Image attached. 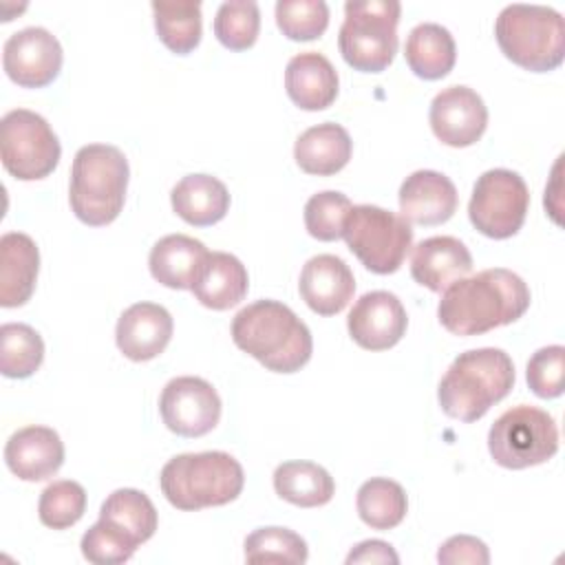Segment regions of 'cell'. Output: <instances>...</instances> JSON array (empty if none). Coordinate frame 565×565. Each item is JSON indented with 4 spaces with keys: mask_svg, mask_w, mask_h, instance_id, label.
<instances>
[{
    "mask_svg": "<svg viewBox=\"0 0 565 565\" xmlns=\"http://www.w3.org/2000/svg\"><path fill=\"white\" fill-rule=\"evenodd\" d=\"M527 307L530 289L525 280L512 269L492 267L446 287L437 318L455 335H481L519 320Z\"/></svg>",
    "mask_w": 565,
    "mask_h": 565,
    "instance_id": "cell-1",
    "label": "cell"
},
{
    "mask_svg": "<svg viewBox=\"0 0 565 565\" xmlns=\"http://www.w3.org/2000/svg\"><path fill=\"white\" fill-rule=\"evenodd\" d=\"M234 344L276 373L300 371L313 351L309 327L278 300H256L232 320Z\"/></svg>",
    "mask_w": 565,
    "mask_h": 565,
    "instance_id": "cell-2",
    "label": "cell"
},
{
    "mask_svg": "<svg viewBox=\"0 0 565 565\" xmlns=\"http://www.w3.org/2000/svg\"><path fill=\"white\" fill-rule=\"evenodd\" d=\"M514 364L503 349L483 347L459 353L439 382L441 411L459 422L481 419L514 386Z\"/></svg>",
    "mask_w": 565,
    "mask_h": 565,
    "instance_id": "cell-3",
    "label": "cell"
},
{
    "mask_svg": "<svg viewBox=\"0 0 565 565\" xmlns=\"http://www.w3.org/2000/svg\"><path fill=\"white\" fill-rule=\"evenodd\" d=\"M159 486L170 505L194 512L234 501L243 492L245 475L230 452H183L166 461Z\"/></svg>",
    "mask_w": 565,
    "mask_h": 565,
    "instance_id": "cell-4",
    "label": "cell"
},
{
    "mask_svg": "<svg viewBox=\"0 0 565 565\" xmlns=\"http://www.w3.org/2000/svg\"><path fill=\"white\" fill-rule=\"evenodd\" d=\"M128 177V159L117 146H82L71 166L68 201L73 214L90 227L113 223L124 207Z\"/></svg>",
    "mask_w": 565,
    "mask_h": 565,
    "instance_id": "cell-5",
    "label": "cell"
},
{
    "mask_svg": "<svg viewBox=\"0 0 565 565\" xmlns=\"http://www.w3.org/2000/svg\"><path fill=\"white\" fill-rule=\"evenodd\" d=\"M501 53L532 73H547L565 57V20L543 4H508L494 22Z\"/></svg>",
    "mask_w": 565,
    "mask_h": 565,
    "instance_id": "cell-6",
    "label": "cell"
},
{
    "mask_svg": "<svg viewBox=\"0 0 565 565\" xmlns=\"http://www.w3.org/2000/svg\"><path fill=\"white\" fill-rule=\"evenodd\" d=\"M397 0H349L338 46L349 66L362 73H382L397 53Z\"/></svg>",
    "mask_w": 565,
    "mask_h": 565,
    "instance_id": "cell-7",
    "label": "cell"
},
{
    "mask_svg": "<svg viewBox=\"0 0 565 565\" xmlns=\"http://www.w3.org/2000/svg\"><path fill=\"white\" fill-rule=\"evenodd\" d=\"M342 236L358 260L380 276L397 271L413 247L411 223L402 214L369 203L349 210Z\"/></svg>",
    "mask_w": 565,
    "mask_h": 565,
    "instance_id": "cell-8",
    "label": "cell"
},
{
    "mask_svg": "<svg viewBox=\"0 0 565 565\" xmlns=\"http://www.w3.org/2000/svg\"><path fill=\"white\" fill-rule=\"evenodd\" d=\"M488 450L494 463L510 470L545 463L558 450L556 422L543 408L530 404L512 406L490 426Z\"/></svg>",
    "mask_w": 565,
    "mask_h": 565,
    "instance_id": "cell-9",
    "label": "cell"
},
{
    "mask_svg": "<svg viewBox=\"0 0 565 565\" xmlns=\"http://www.w3.org/2000/svg\"><path fill=\"white\" fill-rule=\"evenodd\" d=\"M62 146L49 121L29 110L13 108L0 121V157L4 170L20 181L49 177L60 163Z\"/></svg>",
    "mask_w": 565,
    "mask_h": 565,
    "instance_id": "cell-10",
    "label": "cell"
},
{
    "mask_svg": "<svg viewBox=\"0 0 565 565\" xmlns=\"http://www.w3.org/2000/svg\"><path fill=\"white\" fill-rule=\"evenodd\" d=\"M530 190L523 177L508 168L486 170L475 188L468 203V216L475 230L488 238L514 236L527 214Z\"/></svg>",
    "mask_w": 565,
    "mask_h": 565,
    "instance_id": "cell-11",
    "label": "cell"
},
{
    "mask_svg": "<svg viewBox=\"0 0 565 565\" xmlns=\"http://www.w3.org/2000/svg\"><path fill=\"white\" fill-rule=\"evenodd\" d=\"M159 413L168 430L181 437H203L221 419V397L207 380L181 375L163 386Z\"/></svg>",
    "mask_w": 565,
    "mask_h": 565,
    "instance_id": "cell-12",
    "label": "cell"
},
{
    "mask_svg": "<svg viewBox=\"0 0 565 565\" xmlns=\"http://www.w3.org/2000/svg\"><path fill=\"white\" fill-rule=\"evenodd\" d=\"M60 40L44 26H26L11 33L2 46V66L11 82L24 88L49 86L62 71Z\"/></svg>",
    "mask_w": 565,
    "mask_h": 565,
    "instance_id": "cell-13",
    "label": "cell"
},
{
    "mask_svg": "<svg viewBox=\"0 0 565 565\" xmlns=\"http://www.w3.org/2000/svg\"><path fill=\"white\" fill-rule=\"evenodd\" d=\"M428 119L435 137L441 143L466 148L477 143L486 132L488 108L477 90L455 84L433 97Z\"/></svg>",
    "mask_w": 565,
    "mask_h": 565,
    "instance_id": "cell-14",
    "label": "cell"
},
{
    "mask_svg": "<svg viewBox=\"0 0 565 565\" xmlns=\"http://www.w3.org/2000/svg\"><path fill=\"white\" fill-rule=\"evenodd\" d=\"M408 327L402 300L384 289L360 296L349 311L347 329L353 342L366 351H386L395 347Z\"/></svg>",
    "mask_w": 565,
    "mask_h": 565,
    "instance_id": "cell-15",
    "label": "cell"
},
{
    "mask_svg": "<svg viewBox=\"0 0 565 565\" xmlns=\"http://www.w3.org/2000/svg\"><path fill=\"white\" fill-rule=\"evenodd\" d=\"M174 322L166 307L157 302H135L117 320V349L132 362H148L161 355L172 338Z\"/></svg>",
    "mask_w": 565,
    "mask_h": 565,
    "instance_id": "cell-16",
    "label": "cell"
},
{
    "mask_svg": "<svg viewBox=\"0 0 565 565\" xmlns=\"http://www.w3.org/2000/svg\"><path fill=\"white\" fill-rule=\"evenodd\" d=\"M298 291L318 316H335L351 302L355 276L340 256L318 254L305 263Z\"/></svg>",
    "mask_w": 565,
    "mask_h": 565,
    "instance_id": "cell-17",
    "label": "cell"
},
{
    "mask_svg": "<svg viewBox=\"0 0 565 565\" xmlns=\"http://www.w3.org/2000/svg\"><path fill=\"white\" fill-rule=\"evenodd\" d=\"M7 468L22 481H44L64 463V444L49 426H24L4 446Z\"/></svg>",
    "mask_w": 565,
    "mask_h": 565,
    "instance_id": "cell-18",
    "label": "cell"
},
{
    "mask_svg": "<svg viewBox=\"0 0 565 565\" xmlns=\"http://www.w3.org/2000/svg\"><path fill=\"white\" fill-rule=\"evenodd\" d=\"M455 183L437 170H415L399 185V212L415 225L446 223L457 210Z\"/></svg>",
    "mask_w": 565,
    "mask_h": 565,
    "instance_id": "cell-19",
    "label": "cell"
},
{
    "mask_svg": "<svg viewBox=\"0 0 565 565\" xmlns=\"http://www.w3.org/2000/svg\"><path fill=\"white\" fill-rule=\"evenodd\" d=\"M472 271L470 249L455 236H430L415 245L411 256V276L430 291H444L455 280Z\"/></svg>",
    "mask_w": 565,
    "mask_h": 565,
    "instance_id": "cell-20",
    "label": "cell"
},
{
    "mask_svg": "<svg viewBox=\"0 0 565 565\" xmlns=\"http://www.w3.org/2000/svg\"><path fill=\"white\" fill-rule=\"evenodd\" d=\"M338 71L318 51L298 53L285 66V90L302 110L329 108L338 97Z\"/></svg>",
    "mask_w": 565,
    "mask_h": 565,
    "instance_id": "cell-21",
    "label": "cell"
},
{
    "mask_svg": "<svg viewBox=\"0 0 565 565\" xmlns=\"http://www.w3.org/2000/svg\"><path fill=\"white\" fill-rule=\"evenodd\" d=\"M40 249L24 232H7L0 238V305L22 307L35 289Z\"/></svg>",
    "mask_w": 565,
    "mask_h": 565,
    "instance_id": "cell-22",
    "label": "cell"
},
{
    "mask_svg": "<svg viewBox=\"0 0 565 565\" xmlns=\"http://www.w3.org/2000/svg\"><path fill=\"white\" fill-rule=\"evenodd\" d=\"M247 289L249 276L245 265L227 252H210L192 282L194 298L214 311L236 307L247 296Z\"/></svg>",
    "mask_w": 565,
    "mask_h": 565,
    "instance_id": "cell-23",
    "label": "cell"
},
{
    "mask_svg": "<svg viewBox=\"0 0 565 565\" xmlns=\"http://www.w3.org/2000/svg\"><path fill=\"white\" fill-rule=\"evenodd\" d=\"M201 241L185 234H168L159 238L148 256L150 274L170 289H192V282L207 258Z\"/></svg>",
    "mask_w": 565,
    "mask_h": 565,
    "instance_id": "cell-24",
    "label": "cell"
},
{
    "mask_svg": "<svg viewBox=\"0 0 565 565\" xmlns=\"http://www.w3.org/2000/svg\"><path fill=\"white\" fill-rule=\"evenodd\" d=\"M353 152V141L340 124L324 121L307 128L294 146V159L307 174L331 177L340 172Z\"/></svg>",
    "mask_w": 565,
    "mask_h": 565,
    "instance_id": "cell-25",
    "label": "cell"
},
{
    "mask_svg": "<svg viewBox=\"0 0 565 565\" xmlns=\"http://www.w3.org/2000/svg\"><path fill=\"white\" fill-rule=\"evenodd\" d=\"M172 210L194 227L218 223L230 210V192L212 174H185L170 192Z\"/></svg>",
    "mask_w": 565,
    "mask_h": 565,
    "instance_id": "cell-26",
    "label": "cell"
},
{
    "mask_svg": "<svg viewBox=\"0 0 565 565\" xmlns=\"http://www.w3.org/2000/svg\"><path fill=\"white\" fill-rule=\"evenodd\" d=\"M404 57L417 77L441 79L452 71L457 60L455 38L437 22H422L411 29Z\"/></svg>",
    "mask_w": 565,
    "mask_h": 565,
    "instance_id": "cell-27",
    "label": "cell"
},
{
    "mask_svg": "<svg viewBox=\"0 0 565 565\" xmlns=\"http://www.w3.org/2000/svg\"><path fill=\"white\" fill-rule=\"evenodd\" d=\"M274 490L298 508H318L333 499L335 481L313 461H285L274 470Z\"/></svg>",
    "mask_w": 565,
    "mask_h": 565,
    "instance_id": "cell-28",
    "label": "cell"
},
{
    "mask_svg": "<svg viewBox=\"0 0 565 565\" xmlns=\"http://www.w3.org/2000/svg\"><path fill=\"white\" fill-rule=\"evenodd\" d=\"M99 519L113 523L119 527L124 534H128L137 545L146 543L152 539L159 516L141 490L135 488H119L106 497L99 510Z\"/></svg>",
    "mask_w": 565,
    "mask_h": 565,
    "instance_id": "cell-29",
    "label": "cell"
},
{
    "mask_svg": "<svg viewBox=\"0 0 565 565\" xmlns=\"http://www.w3.org/2000/svg\"><path fill=\"white\" fill-rule=\"evenodd\" d=\"M154 29L159 40L177 55L194 51L201 42V2L199 0H174L152 4Z\"/></svg>",
    "mask_w": 565,
    "mask_h": 565,
    "instance_id": "cell-30",
    "label": "cell"
},
{
    "mask_svg": "<svg viewBox=\"0 0 565 565\" xmlns=\"http://www.w3.org/2000/svg\"><path fill=\"white\" fill-rule=\"evenodd\" d=\"M355 508L369 527L391 530L404 521L408 512V497L397 481L373 477L360 486Z\"/></svg>",
    "mask_w": 565,
    "mask_h": 565,
    "instance_id": "cell-31",
    "label": "cell"
},
{
    "mask_svg": "<svg viewBox=\"0 0 565 565\" xmlns=\"http://www.w3.org/2000/svg\"><path fill=\"white\" fill-rule=\"evenodd\" d=\"M44 360L42 335L24 322H4L0 327V373L4 377H31Z\"/></svg>",
    "mask_w": 565,
    "mask_h": 565,
    "instance_id": "cell-32",
    "label": "cell"
},
{
    "mask_svg": "<svg viewBox=\"0 0 565 565\" xmlns=\"http://www.w3.org/2000/svg\"><path fill=\"white\" fill-rule=\"evenodd\" d=\"M245 561L247 563H287L300 565L307 561L309 550L300 534L289 527H258L245 539Z\"/></svg>",
    "mask_w": 565,
    "mask_h": 565,
    "instance_id": "cell-33",
    "label": "cell"
},
{
    "mask_svg": "<svg viewBox=\"0 0 565 565\" xmlns=\"http://www.w3.org/2000/svg\"><path fill=\"white\" fill-rule=\"evenodd\" d=\"M260 29V9L252 0H230L216 9L214 35L230 51L254 46Z\"/></svg>",
    "mask_w": 565,
    "mask_h": 565,
    "instance_id": "cell-34",
    "label": "cell"
},
{
    "mask_svg": "<svg viewBox=\"0 0 565 565\" xmlns=\"http://www.w3.org/2000/svg\"><path fill=\"white\" fill-rule=\"evenodd\" d=\"M86 512V490L73 479L49 483L38 503V516L46 527L66 530L75 525Z\"/></svg>",
    "mask_w": 565,
    "mask_h": 565,
    "instance_id": "cell-35",
    "label": "cell"
},
{
    "mask_svg": "<svg viewBox=\"0 0 565 565\" xmlns=\"http://www.w3.org/2000/svg\"><path fill=\"white\" fill-rule=\"evenodd\" d=\"M274 11L282 35L296 42L316 40L329 26V7L324 0H278Z\"/></svg>",
    "mask_w": 565,
    "mask_h": 565,
    "instance_id": "cell-36",
    "label": "cell"
},
{
    "mask_svg": "<svg viewBox=\"0 0 565 565\" xmlns=\"http://www.w3.org/2000/svg\"><path fill=\"white\" fill-rule=\"evenodd\" d=\"M351 207L349 196L338 190L318 192L305 203V227L318 241H338Z\"/></svg>",
    "mask_w": 565,
    "mask_h": 565,
    "instance_id": "cell-37",
    "label": "cell"
},
{
    "mask_svg": "<svg viewBox=\"0 0 565 565\" xmlns=\"http://www.w3.org/2000/svg\"><path fill=\"white\" fill-rule=\"evenodd\" d=\"M79 547H82L84 558L90 563L119 565V563L130 561L139 545L128 534H124L119 527L99 519L84 532Z\"/></svg>",
    "mask_w": 565,
    "mask_h": 565,
    "instance_id": "cell-38",
    "label": "cell"
},
{
    "mask_svg": "<svg viewBox=\"0 0 565 565\" xmlns=\"http://www.w3.org/2000/svg\"><path fill=\"white\" fill-rule=\"evenodd\" d=\"M525 380L536 397H558L565 386V349L550 344L534 351L525 369Z\"/></svg>",
    "mask_w": 565,
    "mask_h": 565,
    "instance_id": "cell-39",
    "label": "cell"
},
{
    "mask_svg": "<svg viewBox=\"0 0 565 565\" xmlns=\"http://www.w3.org/2000/svg\"><path fill=\"white\" fill-rule=\"evenodd\" d=\"M437 561L441 565H455V563L486 565V563H490V552L481 539L468 536V534H457L441 543V547L437 552Z\"/></svg>",
    "mask_w": 565,
    "mask_h": 565,
    "instance_id": "cell-40",
    "label": "cell"
},
{
    "mask_svg": "<svg viewBox=\"0 0 565 565\" xmlns=\"http://www.w3.org/2000/svg\"><path fill=\"white\" fill-rule=\"evenodd\" d=\"M347 563H399V556L395 554V550L386 543V541H380V539H369V541H362L358 543L349 556H347Z\"/></svg>",
    "mask_w": 565,
    "mask_h": 565,
    "instance_id": "cell-41",
    "label": "cell"
}]
</instances>
